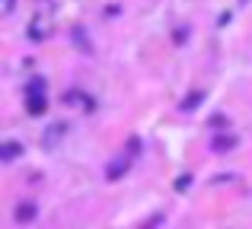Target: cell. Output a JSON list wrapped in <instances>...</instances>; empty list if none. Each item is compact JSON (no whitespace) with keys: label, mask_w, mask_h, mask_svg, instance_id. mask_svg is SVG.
Here are the masks:
<instances>
[{"label":"cell","mask_w":252,"mask_h":229,"mask_svg":"<svg viewBox=\"0 0 252 229\" xmlns=\"http://www.w3.org/2000/svg\"><path fill=\"white\" fill-rule=\"evenodd\" d=\"M42 86H45L42 80H32V86H29V99H26V102H29V105H26V108H29V115H42V112H45Z\"/></svg>","instance_id":"obj_1"},{"label":"cell","mask_w":252,"mask_h":229,"mask_svg":"<svg viewBox=\"0 0 252 229\" xmlns=\"http://www.w3.org/2000/svg\"><path fill=\"white\" fill-rule=\"evenodd\" d=\"M128 166H131V153H122L109 169H105V178H109V181H118L125 172H128Z\"/></svg>","instance_id":"obj_2"},{"label":"cell","mask_w":252,"mask_h":229,"mask_svg":"<svg viewBox=\"0 0 252 229\" xmlns=\"http://www.w3.org/2000/svg\"><path fill=\"white\" fill-rule=\"evenodd\" d=\"M233 147H236V137L233 134H217L214 140H211V150H214V153H230Z\"/></svg>","instance_id":"obj_3"},{"label":"cell","mask_w":252,"mask_h":229,"mask_svg":"<svg viewBox=\"0 0 252 229\" xmlns=\"http://www.w3.org/2000/svg\"><path fill=\"white\" fill-rule=\"evenodd\" d=\"M35 220V204L32 201H23V204L16 207V223H32Z\"/></svg>","instance_id":"obj_4"},{"label":"cell","mask_w":252,"mask_h":229,"mask_svg":"<svg viewBox=\"0 0 252 229\" xmlns=\"http://www.w3.org/2000/svg\"><path fill=\"white\" fill-rule=\"evenodd\" d=\"M19 153H23V147H19V143H16V140H6V143H3V147H0V156H3V159H6V162H10V159H16V156H19Z\"/></svg>","instance_id":"obj_5"},{"label":"cell","mask_w":252,"mask_h":229,"mask_svg":"<svg viewBox=\"0 0 252 229\" xmlns=\"http://www.w3.org/2000/svg\"><path fill=\"white\" fill-rule=\"evenodd\" d=\"M204 99V93L201 89H195V93H189V99L182 102V112H191V108H198V102Z\"/></svg>","instance_id":"obj_6"},{"label":"cell","mask_w":252,"mask_h":229,"mask_svg":"<svg viewBox=\"0 0 252 229\" xmlns=\"http://www.w3.org/2000/svg\"><path fill=\"white\" fill-rule=\"evenodd\" d=\"M74 42H80V48H83V54H93V45H90V38H86V32L77 25L74 29Z\"/></svg>","instance_id":"obj_7"},{"label":"cell","mask_w":252,"mask_h":229,"mask_svg":"<svg viewBox=\"0 0 252 229\" xmlns=\"http://www.w3.org/2000/svg\"><path fill=\"white\" fill-rule=\"evenodd\" d=\"M189 185H191V181H189V175H182V178L176 181V191H185V188H189Z\"/></svg>","instance_id":"obj_8"},{"label":"cell","mask_w":252,"mask_h":229,"mask_svg":"<svg viewBox=\"0 0 252 229\" xmlns=\"http://www.w3.org/2000/svg\"><path fill=\"white\" fill-rule=\"evenodd\" d=\"M13 3H16V0H3V13H10V10H13Z\"/></svg>","instance_id":"obj_9"}]
</instances>
